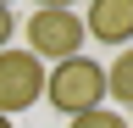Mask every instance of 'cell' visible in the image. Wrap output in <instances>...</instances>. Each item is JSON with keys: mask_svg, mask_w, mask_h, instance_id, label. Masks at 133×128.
<instances>
[{"mask_svg": "<svg viewBox=\"0 0 133 128\" xmlns=\"http://www.w3.org/2000/svg\"><path fill=\"white\" fill-rule=\"evenodd\" d=\"M44 100L66 111V117H78V111H94L105 100V67H100L94 56H66L56 67L44 72Z\"/></svg>", "mask_w": 133, "mask_h": 128, "instance_id": "6da1fadb", "label": "cell"}, {"mask_svg": "<svg viewBox=\"0 0 133 128\" xmlns=\"http://www.w3.org/2000/svg\"><path fill=\"white\" fill-rule=\"evenodd\" d=\"M44 95V61L33 50H0V117H17Z\"/></svg>", "mask_w": 133, "mask_h": 128, "instance_id": "7a4b0ae2", "label": "cell"}, {"mask_svg": "<svg viewBox=\"0 0 133 128\" xmlns=\"http://www.w3.org/2000/svg\"><path fill=\"white\" fill-rule=\"evenodd\" d=\"M28 50L39 61L83 56V17L78 11H33L28 17Z\"/></svg>", "mask_w": 133, "mask_h": 128, "instance_id": "3957f363", "label": "cell"}, {"mask_svg": "<svg viewBox=\"0 0 133 128\" xmlns=\"http://www.w3.org/2000/svg\"><path fill=\"white\" fill-rule=\"evenodd\" d=\"M83 34L100 45H133V0H89Z\"/></svg>", "mask_w": 133, "mask_h": 128, "instance_id": "277c9868", "label": "cell"}, {"mask_svg": "<svg viewBox=\"0 0 133 128\" xmlns=\"http://www.w3.org/2000/svg\"><path fill=\"white\" fill-rule=\"evenodd\" d=\"M105 95H116L122 106H133V45L116 50V61L105 67Z\"/></svg>", "mask_w": 133, "mask_h": 128, "instance_id": "5b68a950", "label": "cell"}, {"mask_svg": "<svg viewBox=\"0 0 133 128\" xmlns=\"http://www.w3.org/2000/svg\"><path fill=\"white\" fill-rule=\"evenodd\" d=\"M66 128H128V123L116 117V111H105V106H94V111H78V117L66 123Z\"/></svg>", "mask_w": 133, "mask_h": 128, "instance_id": "8992f818", "label": "cell"}, {"mask_svg": "<svg viewBox=\"0 0 133 128\" xmlns=\"http://www.w3.org/2000/svg\"><path fill=\"white\" fill-rule=\"evenodd\" d=\"M11 28H17V22H11V6H0V50H6V39H11Z\"/></svg>", "mask_w": 133, "mask_h": 128, "instance_id": "52a82bcc", "label": "cell"}, {"mask_svg": "<svg viewBox=\"0 0 133 128\" xmlns=\"http://www.w3.org/2000/svg\"><path fill=\"white\" fill-rule=\"evenodd\" d=\"M78 0H39V11H72Z\"/></svg>", "mask_w": 133, "mask_h": 128, "instance_id": "ba28073f", "label": "cell"}, {"mask_svg": "<svg viewBox=\"0 0 133 128\" xmlns=\"http://www.w3.org/2000/svg\"><path fill=\"white\" fill-rule=\"evenodd\" d=\"M0 128H11V117H0Z\"/></svg>", "mask_w": 133, "mask_h": 128, "instance_id": "9c48e42d", "label": "cell"}, {"mask_svg": "<svg viewBox=\"0 0 133 128\" xmlns=\"http://www.w3.org/2000/svg\"><path fill=\"white\" fill-rule=\"evenodd\" d=\"M0 6H11V0H0Z\"/></svg>", "mask_w": 133, "mask_h": 128, "instance_id": "30bf717a", "label": "cell"}]
</instances>
